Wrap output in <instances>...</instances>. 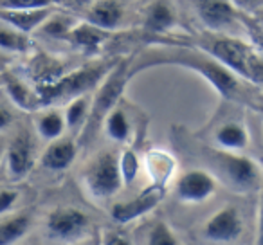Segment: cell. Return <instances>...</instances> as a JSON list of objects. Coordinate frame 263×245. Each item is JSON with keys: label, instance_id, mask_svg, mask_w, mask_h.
Segmentation results:
<instances>
[{"label": "cell", "instance_id": "cell-1", "mask_svg": "<svg viewBox=\"0 0 263 245\" xmlns=\"http://www.w3.org/2000/svg\"><path fill=\"white\" fill-rule=\"evenodd\" d=\"M155 65H180L195 70L202 78H205L215 87V90L226 99H241L243 96L240 78L202 49L200 51L197 49H170L161 54H148L141 58V62L130 70V76L136 74L137 70Z\"/></svg>", "mask_w": 263, "mask_h": 245}, {"label": "cell", "instance_id": "cell-2", "mask_svg": "<svg viewBox=\"0 0 263 245\" xmlns=\"http://www.w3.org/2000/svg\"><path fill=\"white\" fill-rule=\"evenodd\" d=\"M202 159L209 166V173L234 193H251L261 187V172L252 159L220 148H202Z\"/></svg>", "mask_w": 263, "mask_h": 245}, {"label": "cell", "instance_id": "cell-3", "mask_svg": "<svg viewBox=\"0 0 263 245\" xmlns=\"http://www.w3.org/2000/svg\"><path fill=\"white\" fill-rule=\"evenodd\" d=\"M200 49L218 60L240 80L256 83L263 70V56L252 45L236 40V38L209 36L200 44Z\"/></svg>", "mask_w": 263, "mask_h": 245}, {"label": "cell", "instance_id": "cell-4", "mask_svg": "<svg viewBox=\"0 0 263 245\" xmlns=\"http://www.w3.org/2000/svg\"><path fill=\"white\" fill-rule=\"evenodd\" d=\"M130 72L126 69V63L121 62L112 72L108 74V78L105 80L103 87L99 88L98 96H96L94 103L90 106V114H88V119L83 126V141H90L94 137L96 130L105 123V119L110 116L114 105L119 99L121 92H123L124 85H126Z\"/></svg>", "mask_w": 263, "mask_h": 245}, {"label": "cell", "instance_id": "cell-5", "mask_svg": "<svg viewBox=\"0 0 263 245\" xmlns=\"http://www.w3.org/2000/svg\"><path fill=\"white\" fill-rule=\"evenodd\" d=\"M87 190L96 198H110L123 186L119 157L114 152L99 154L83 172Z\"/></svg>", "mask_w": 263, "mask_h": 245}, {"label": "cell", "instance_id": "cell-6", "mask_svg": "<svg viewBox=\"0 0 263 245\" xmlns=\"http://www.w3.org/2000/svg\"><path fill=\"white\" fill-rule=\"evenodd\" d=\"M47 233L52 240L76 241L90 229V218L87 213L76 208H58L47 216Z\"/></svg>", "mask_w": 263, "mask_h": 245}, {"label": "cell", "instance_id": "cell-7", "mask_svg": "<svg viewBox=\"0 0 263 245\" xmlns=\"http://www.w3.org/2000/svg\"><path fill=\"white\" fill-rule=\"evenodd\" d=\"M216 191V179L208 169H190L175 184L177 198L184 204H202Z\"/></svg>", "mask_w": 263, "mask_h": 245}, {"label": "cell", "instance_id": "cell-8", "mask_svg": "<svg viewBox=\"0 0 263 245\" xmlns=\"http://www.w3.org/2000/svg\"><path fill=\"white\" fill-rule=\"evenodd\" d=\"M204 236L215 243H231L236 241L243 233V220L234 205H226L218 209L202 229Z\"/></svg>", "mask_w": 263, "mask_h": 245}, {"label": "cell", "instance_id": "cell-9", "mask_svg": "<svg viewBox=\"0 0 263 245\" xmlns=\"http://www.w3.org/2000/svg\"><path fill=\"white\" fill-rule=\"evenodd\" d=\"M105 72H106L105 65L78 70V72H72L70 76L60 80L52 87H45L42 90V96L45 98V101H54V99L67 98V96H80L85 90H88L90 87H94Z\"/></svg>", "mask_w": 263, "mask_h": 245}, {"label": "cell", "instance_id": "cell-10", "mask_svg": "<svg viewBox=\"0 0 263 245\" xmlns=\"http://www.w3.org/2000/svg\"><path fill=\"white\" fill-rule=\"evenodd\" d=\"M162 197H164V186L155 184V186L148 187L144 193L134 197L132 200L119 202V204L114 205L112 208L114 220L119 223H128V222H132V220L139 218V216L150 213L152 209L161 202Z\"/></svg>", "mask_w": 263, "mask_h": 245}, {"label": "cell", "instance_id": "cell-11", "mask_svg": "<svg viewBox=\"0 0 263 245\" xmlns=\"http://www.w3.org/2000/svg\"><path fill=\"white\" fill-rule=\"evenodd\" d=\"M33 150V139L27 132H20L9 143L8 150H6V161H8V172L11 179L20 180L31 172L34 164Z\"/></svg>", "mask_w": 263, "mask_h": 245}, {"label": "cell", "instance_id": "cell-12", "mask_svg": "<svg viewBox=\"0 0 263 245\" xmlns=\"http://www.w3.org/2000/svg\"><path fill=\"white\" fill-rule=\"evenodd\" d=\"M198 15L213 31H222L240 20V15L229 0H198Z\"/></svg>", "mask_w": 263, "mask_h": 245}, {"label": "cell", "instance_id": "cell-13", "mask_svg": "<svg viewBox=\"0 0 263 245\" xmlns=\"http://www.w3.org/2000/svg\"><path fill=\"white\" fill-rule=\"evenodd\" d=\"M49 15H51V9L49 8H44V9H0V18L24 34L31 33V31H34L38 26H42V24L47 20Z\"/></svg>", "mask_w": 263, "mask_h": 245}, {"label": "cell", "instance_id": "cell-14", "mask_svg": "<svg viewBox=\"0 0 263 245\" xmlns=\"http://www.w3.org/2000/svg\"><path fill=\"white\" fill-rule=\"evenodd\" d=\"M78 154L76 143L70 139H60L54 141L47 146V150L42 155V166L52 172H62L67 169L74 162Z\"/></svg>", "mask_w": 263, "mask_h": 245}, {"label": "cell", "instance_id": "cell-15", "mask_svg": "<svg viewBox=\"0 0 263 245\" xmlns=\"http://www.w3.org/2000/svg\"><path fill=\"white\" fill-rule=\"evenodd\" d=\"M123 18V8L116 0H98L88 11V24L103 31L114 29Z\"/></svg>", "mask_w": 263, "mask_h": 245}, {"label": "cell", "instance_id": "cell-16", "mask_svg": "<svg viewBox=\"0 0 263 245\" xmlns=\"http://www.w3.org/2000/svg\"><path fill=\"white\" fill-rule=\"evenodd\" d=\"M216 146L220 150L233 152V154H240L241 150H245L249 144V134L247 128L236 121H231L222 125L215 134Z\"/></svg>", "mask_w": 263, "mask_h": 245}, {"label": "cell", "instance_id": "cell-17", "mask_svg": "<svg viewBox=\"0 0 263 245\" xmlns=\"http://www.w3.org/2000/svg\"><path fill=\"white\" fill-rule=\"evenodd\" d=\"M31 215H15L0 222V245H15L20 238L26 236L31 227Z\"/></svg>", "mask_w": 263, "mask_h": 245}, {"label": "cell", "instance_id": "cell-18", "mask_svg": "<svg viewBox=\"0 0 263 245\" xmlns=\"http://www.w3.org/2000/svg\"><path fill=\"white\" fill-rule=\"evenodd\" d=\"M69 38L72 44L80 45V47H85L88 51H94L103 40L108 38V31H103L99 27L92 26V24H81V26L70 29Z\"/></svg>", "mask_w": 263, "mask_h": 245}, {"label": "cell", "instance_id": "cell-19", "mask_svg": "<svg viewBox=\"0 0 263 245\" xmlns=\"http://www.w3.org/2000/svg\"><path fill=\"white\" fill-rule=\"evenodd\" d=\"M173 24V13L164 2H157L150 8L146 15V27L155 33L159 31H166L168 27H172Z\"/></svg>", "mask_w": 263, "mask_h": 245}, {"label": "cell", "instance_id": "cell-20", "mask_svg": "<svg viewBox=\"0 0 263 245\" xmlns=\"http://www.w3.org/2000/svg\"><path fill=\"white\" fill-rule=\"evenodd\" d=\"M6 88H8V94L20 108L24 110H33L34 108V99H33V94L29 92V88L22 83V81L15 80V78H8L6 80Z\"/></svg>", "mask_w": 263, "mask_h": 245}, {"label": "cell", "instance_id": "cell-21", "mask_svg": "<svg viewBox=\"0 0 263 245\" xmlns=\"http://www.w3.org/2000/svg\"><path fill=\"white\" fill-rule=\"evenodd\" d=\"M105 128L106 134L112 137L114 141H124L130 132V125H128V119L121 110H112L110 116L105 119Z\"/></svg>", "mask_w": 263, "mask_h": 245}, {"label": "cell", "instance_id": "cell-22", "mask_svg": "<svg viewBox=\"0 0 263 245\" xmlns=\"http://www.w3.org/2000/svg\"><path fill=\"white\" fill-rule=\"evenodd\" d=\"M63 128H65V119L58 112H47L38 121V132L45 139H56V137H60Z\"/></svg>", "mask_w": 263, "mask_h": 245}, {"label": "cell", "instance_id": "cell-23", "mask_svg": "<svg viewBox=\"0 0 263 245\" xmlns=\"http://www.w3.org/2000/svg\"><path fill=\"white\" fill-rule=\"evenodd\" d=\"M0 47L15 52H26L31 47V40L20 31L0 29Z\"/></svg>", "mask_w": 263, "mask_h": 245}, {"label": "cell", "instance_id": "cell-24", "mask_svg": "<svg viewBox=\"0 0 263 245\" xmlns=\"http://www.w3.org/2000/svg\"><path fill=\"white\" fill-rule=\"evenodd\" d=\"M146 245H179V240L168 223L157 222L148 233Z\"/></svg>", "mask_w": 263, "mask_h": 245}, {"label": "cell", "instance_id": "cell-25", "mask_svg": "<svg viewBox=\"0 0 263 245\" xmlns=\"http://www.w3.org/2000/svg\"><path fill=\"white\" fill-rule=\"evenodd\" d=\"M240 22L245 27V31H247L249 38H251V45L263 56V27L254 18L245 15H240Z\"/></svg>", "mask_w": 263, "mask_h": 245}, {"label": "cell", "instance_id": "cell-26", "mask_svg": "<svg viewBox=\"0 0 263 245\" xmlns=\"http://www.w3.org/2000/svg\"><path fill=\"white\" fill-rule=\"evenodd\" d=\"M85 117H87V99L76 98L69 105V108H67L65 123L70 126V128H76V126H80L81 123H83Z\"/></svg>", "mask_w": 263, "mask_h": 245}, {"label": "cell", "instance_id": "cell-27", "mask_svg": "<svg viewBox=\"0 0 263 245\" xmlns=\"http://www.w3.org/2000/svg\"><path fill=\"white\" fill-rule=\"evenodd\" d=\"M121 164V175H123L124 184H132L136 180L137 172H139V161H137L134 152H124L123 157L119 159Z\"/></svg>", "mask_w": 263, "mask_h": 245}, {"label": "cell", "instance_id": "cell-28", "mask_svg": "<svg viewBox=\"0 0 263 245\" xmlns=\"http://www.w3.org/2000/svg\"><path fill=\"white\" fill-rule=\"evenodd\" d=\"M52 0H0V9H44Z\"/></svg>", "mask_w": 263, "mask_h": 245}, {"label": "cell", "instance_id": "cell-29", "mask_svg": "<svg viewBox=\"0 0 263 245\" xmlns=\"http://www.w3.org/2000/svg\"><path fill=\"white\" fill-rule=\"evenodd\" d=\"M45 34L49 36H56V38H63V36H69L70 29H69V20L67 18H54L51 22H47L44 27H42Z\"/></svg>", "mask_w": 263, "mask_h": 245}, {"label": "cell", "instance_id": "cell-30", "mask_svg": "<svg viewBox=\"0 0 263 245\" xmlns=\"http://www.w3.org/2000/svg\"><path fill=\"white\" fill-rule=\"evenodd\" d=\"M18 200L16 190H0V216H4L13 209V205Z\"/></svg>", "mask_w": 263, "mask_h": 245}, {"label": "cell", "instance_id": "cell-31", "mask_svg": "<svg viewBox=\"0 0 263 245\" xmlns=\"http://www.w3.org/2000/svg\"><path fill=\"white\" fill-rule=\"evenodd\" d=\"M256 245H263V184L259 187L258 220H256Z\"/></svg>", "mask_w": 263, "mask_h": 245}, {"label": "cell", "instance_id": "cell-32", "mask_svg": "<svg viewBox=\"0 0 263 245\" xmlns=\"http://www.w3.org/2000/svg\"><path fill=\"white\" fill-rule=\"evenodd\" d=\"M103 245H132V241L121 233H110L108 236L105 238Z\"/></svg>", "mask_w": 263, "mask_h": 245}, {"label": "cell", "instance_id": "cell-33", "mask_svg": "<svg viewBox=\"0 0 263 245\" xmlns=\"http://www.w3.org/2000/svg\"><path fill=\"white\" fill-rule=\"evenodd\" d=\"M9 123H11V114H9L4 106H0V130L8 128Z\"/></svg>", "mask_w": 263, "mask_h": 245}, {"label": "cell", "instance_id": "cell-34", "mask_svg": "<svg viewBox=\"0 0 263 245\" xmlns=\"http://www.w3.org/2000/svg\"><path fill=\"white\" fill-rule=\"evenodd\" d=\"M254 20H256V22L259 24V26L263 27V6H261V8L258 9V11H256V15H254Z\"/></svg>", "mask_w": 263, "mask_h": 245}, {"label": "cell", "instance_id": "cell-35", "mask_svg": "<svg viewBox=\"0 0 263 245\" xmlns=\"http://www.w3.org/2000/svg\"><path fill=\"white\" fill-rule=\"evenodd\" d=\"M2 152H4V150H2V144H0V157H2Z\"/></svg>", "mask_w": 263, "mask_h": 245}]
</instances>
